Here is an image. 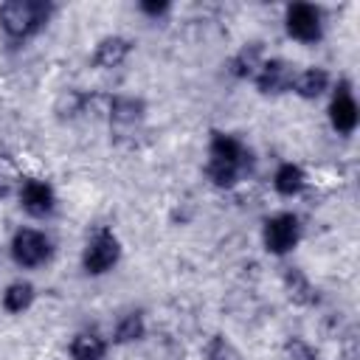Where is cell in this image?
Returning <instances> with one entry per match:
<instances>
[{"mask_svg": "<svg viewBox=\"0 0 360 360\" xmlns=\"http://www.w3.org/2000/svg\"><path fill=\"white\" fill-rule=\"evenodd\" d=\"M118 259H121V242H118V236L110 228H96L93 236L84 245L82 267L90 276H101V273L112 270L118 264Z\"/></svg>", "mask_w": 360, "mask_h": 360, "instance_id": "cell-3", "label": "cell"}, {"mask_svg": "<svg viewBox=\"0 0 360 360\" xmlns=\"http://www.w3.org/2000/svg\"><path fill=\"white\" fill-rule=\"evenodd\" d=\"M292 87H295V93L301 98H318L329 87V73L323 68H307V70L295 73Z\"/></svg>", "mask_w": 360, "mask_h": 360, "instance_id": "cell-12", "label": "cell"}, {"mask_svg": "<svg viewBox=\"0 0 360 360\" xmlns=\"http://www.w3.org/2000/svg\"><path fill=\"white\" fill-rule=\"evenodd\" d=\"M304 183H307V174H304V169H301L298 163H281V166L276 169V174H273V186H276V191L284 194V197L298 194V191L304 188Z\"/></svg>", "mask_w": 360, "mask_h": 360, "instance_id": "cell-13", "label": "cell"}, {"mask_svg": "<svg viewBox=\"0 0 360 360\" xmlns=\"http://www.w3.org/2000/svg\"><path fill=\"white\" fill-rule=\"evenodd\" d=\"M70 357L73 360H104L107 357V343L96 332H79L70 340Z\"/></svg>", "mask_w": 360, "mask_h": 360, "instance_id": "cell-10", "label": "cell"}, {"mask_svg": "<svg viewBox=\"0 0 360 360\" xmlns=\"http://www.w3.org/2000/svg\"><path fill=\"white\" fill-rule=\"evenodd\" d=\"M143 338V318L141 312H127L115 326V343H132Z\"/></svg>", "mask_w": 360, "mask_h": 360, "instance_id": "cell-16", "label": "cell"}, {"mask_svg": "<svg viewBox=\"0 0 360 360\" xmlns=\"http://www.w3.org/2000/svg\"><path fill=\"white\" fill-rule=\"evenodd\" d=\"M284 281H287L290 298H295V301H301V304H307V301H312V298H315V295H312V284L304 278V273H301V270L290 267V270L284 273Z\"/></svg>", "mask_w": 360, "mask_h": 360, "instance_id": "cell-17", "label": "cell"}, {"mask_svg": "<svg viewBox=\"0 0 360 360\" xmlns=\"http://www.w3.org/2000/svg\"><path fill=\"white\" fill-rule=\"evenodd\" d=\"M141 11H146V14H152V17H158V14H163V11H169V3H166V0H160V3H152V0H143V3H141Z\"/></svg>", "mask_w": 360, "mask_h": 360, "instance_id": "cell-21", "label": "cell"}, {"mask_svg": "<svg viewBox=\"0 0 360 360\" xmlns=\"http://www.w3.org/2000/svg\"><path fill=\"white\" fill-rule=\"evenodd\" d=\"M208 177L219 188H231L239 183L245 172H250V149L225 132H214L208 146Z\"/></svg>", "mask_w": 360, "mask_h": 360, "instance_id": "cell-1", "label": "cell"}, {"mask_svg": "<svg viewBox=\"0 0 360 360\" xmlns=\"http://www.w3.org/2000/svg\"><path fill=\"white\" fill-rule=\"evenodd\" d=\"M284 357H287V360H318L315 352H312V346L304 343L301 338H290V340L284 343Z\"/></svg>", "mask_w": 360, "mask_h": 360, "instance_id": "cell-19", "label": "cell"}, {"mask_svg": "<svg viewBox=\"0 0 360 360\" xmlns=\"http://www.w3.org/2000/svg\"><path fill=\"white\" fill-rule=\"evenodd\" d=\"M51 14L53 6L45 0H8L0 6V28L6 31V37L20 42L42 31Z\"/></svg>", "mask_w": 360, "mask_h": 360, "instance_id": "cell-2", "label": "cell"}, {"mask_svg": "<svg viewBox=\"0 0 360 360\" xmlns=\"http://www.w3.org/2000/svg\"><path fill=\"white\" fill-rule=\"evenodd\" d=\"M127 53H129V39H124V37H107V39H101L96 45L93 62L98 68H115V65H121L127 59Z\"/></svg>", "mask_w": 360, "mask_h": 360, "instance_id": "cell-11", "label": "cell"}, {"mask_svg": "<svg viewBox=\"0 0 360 360\" xmlns=\"http://www.w3.org/2000/svg\"><path fill=\"white\" fill-rule=\"evenodd\" d=\"M292 82H295V70L284 59H267V62H262V68L256 73V87L264 96L287 93V90H292Z\"/></svg>", "mask_w": 360, "mask_h": 360, "instance_id": "cell-7", "label": "cell"}, {"mask_svg": "<svg viewBox=\"0 0 360 360\" xmlns=\"http://www.w3.org/2000/svg\"><path fill=\"white\" fill-rule=\"evenodd\" d=\"M20 205L31 214V217H48L56 205V194L51 188V183L28 177L20 183Z\"/></svg>", "mask_w": 360, "mask_h": 360, "instance_id": "cell-9", "label": "cell"}, {"mask_svg": "<svg viewBox=\"0 0 360 360\" xmlns=\"http://www.w3.org/2000/svg\"><path fill=\"white\" fill-rule=\"evenodd\" d=\"M287 34L298 42H318L323 34V22H321V11L309 3H292L287 6V17H284Z\"/></svg>", "mask_w": 360, "mask_h": 360, "instance_id": "cell-6", "label": "cell"}, {"mask_svg": "<svg viewBox=\"0 0 360 360\" xmlns=\"http://www.w3.org/2000/svg\"><path fill=\"white\" fill-rule=\"evenodd\" d=\"M205 357L208 360H242L239 349L225 338V335H214L205 346Z\"/></svg>", "mask_w": 360, "mask_h": 360, "instance_id": "cell-18", "label": "cell"}, {"mask_svg": "<svg viewBox=\"0 0 360 360\" xmlns=\"http://www.w3.org/2000/svg\"><path fill=\"white\" fill-rule=\"evenodd\" d=\"M329 121L340 135L354 132V127H357V101L352 96V84L349 82L338 84V90H335V96L329 101Z\"/></svg>", "mask_w": 360, "mask_h": 360, "instance_id": "cell-8", "label": "cell"}, {"mask_svg": "<svg viewBox=\"0 0 360 360\" xmlns=\"http://www.w3.org/2000/svg\"><path fill=\"white\" fill-rule=\"evenodd\" d=\"M51 256V239L42 231L20 228L11 236V259L20 267H37Z\"/></svg>", "mask_w": 360, "mask_h": 360, "instance_id": "cell-5", "label": "cell"}, {"mask_svg": "<svg viewBox=\"0 0 360 360\" xmlns=\"http://www.w3.org/2000/svg\"><path fill=\"white\" fill-rule=\"evenodd\" d=\"M17 174H14V166H11V160L6 158V155H0V197H6L8 194V186H11V180H14Z\"/></svg>", "mask_w": 360, "mask_h": 360, "instance_id": "cell-20", "label": "cell"}, {"mask_svg": "<svg viewBox=\"0 0 360 360\" xmlns=\"http://www.w3.org/2000/svg\"><path fill=\"white\" fill-rule=\"evenodd\" d=\"M34 284L31 281H11L3 292V307L8 312H25L34 304Z\"/></svg>", "mask_w": 360, "mask_h": 360, "instance_id": "cell-15", "label": "cell"}, {"mask_svg": "<svg viewBox=\"0 0 360 360\" xmlns=\"http://www.w3.org/2000/svg\"><path fill=\"white\" fill-rule=\"evenodd\" d=\"M262 68V45L259 42H250L245 45L233 59H231V73L239 76V79H248V76H256Z\"/></svg>", "mask_w": 360, "mask_h": 360, "instance_id": "cell-14", "label": "cell"}, {"mask_svg": "<svg viewBox=\"0 0 360 360\" xmlns=\"http://www.w3.org/2000/svg\"><path fill=\"white\" fill-rule=\"evenodd\" d=\"M298 239H301V225H298L295 214H276V217L264 219L262 242H264V248L270 253L284 256L298 245Z\"/></svg>", "mask_w": 360, "mask_h": 360, "instance_id": "cell-4", "label": "cell"}]
</instances>
